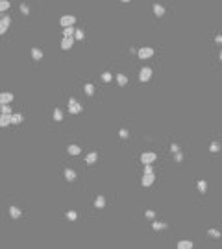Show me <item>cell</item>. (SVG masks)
Instances as JSON below:
<instances>
[{
    "label": "cell",
    "mask_w": 222,
    "mask_h": 249,
    "mask_svg": "<svg viewBox=\"0 0 222 249\" xmlns=\"http://www.w3.org/2000/svg\"><path fill=\"white\" fill-rule=\"evenodd\" d=\"M74 22H76V17L74 15H63L59 19V24L63 26V30L65 28H74Z\"/></svg>",
    "instance_id": "1"
},
{
    "label": "cell",
    "mask_w": 222,
    "mask_h": 249,
    "mask_svg": "<svg viewBox=\"0 0 222 249\" xmlns=\"http://www.w3.org/2000/svg\"><path fill=\"white\" fill-rule=\"evenodd\" d=\"M139 80L143 81V83H148L152 80V68L150 67H143L141 68V72H139Z\"/></svg>",
    "instance_id": "2"
},
{
    "label": "cell",
    "mask_w": 222,
    "mask_h": 249,
    "mask_svg": "<svg viewBox=\"0 0 222 249\" xmlns=\"http://www.w3.org/2000/svg\"><path fill=\"white\" fill-rule=\"evenodd\" d=\"M69 113H72V114H80V113H81V103H80L78 100L70 98V100H69Z\"/></svg>",
    "instance_id": "3"
},
{
    "label": "cell",
    "mask_w": 222,
    "mask_h": 249,
    "mask_svg": "<svg viewBox=\"0 0 222 249\" xmlns=\"http://www.w3.org/2000/svg\"><path fill=\"white\" fill-rule=\"evenodd\" d=\"M137 56H139V59H148V57L154 56V50L150 46H143L139 52H137Z\"/></svg>",
    "instance_id": "4"
},
{
    "label": "cell",
    "mask_w": 222,
    "mask_h": 249,
    "mask_svg": "<svg viewBox=\"0 0 222 249\" xmlns=\"http://www.w3.org/2000/svg\"><path fill=\"white\" fill-rule=\"evenodd\" d=\"M155 159H157V155L154 153V151H144V153L141 155V161L144 162V164H152Z\"/></svg>",
    "instance_id": "5"
},
{
    "label": "cell",
    "mask_w": 222,
    "mask_h": 249,
    "mask_svg": "<svg viewBox=\"0 0 222 249\" xmlns=\"http://www.w3.org/2000/svg\"><path fill=\"white\" fill-rule=\"evenodd\" d=\"M154 181H155V175H154V174H144L143 179H141V185L148 188V187H152V185H154Z\"/></svg>",
    "instance_id": "6"
},
{
    "label": "cell",
    "mask_w": 222,
    "mask_h": 249,
    "mask_svg": "<svg viewBox=\"0 0 222 249\" xmlns=\"http://www.w3.org/2000/svg\"><path fill=\"white\" fill-rule=\"evenodd\" d=\"M9 24H11V19H9V17H2V20H0V33H6Z\"/></svg>",
    "instance_id": "7"
},
{
    "label": "cell",
    "mask_w": 222,
    "mask_h": 249,
    "mask_svg": "<svg viewBox=\"0 0 222 249\" xmlns=\"http://www.w3.org/2000/svg\"><path fill=\"white\" fill-rule=\"evenodd\" d=\"M13 98H15V96H13L11 92H2V94H0V103H2V105H7L9 102H13Z\"/></svg>",
    "instance_id": "8"
},
{
    "label": "cell",
    "mask_w": 222,
    "mask_h": 249,
    "mask_svg": "<svg viewBox=\"0 0 222 249\" xmlns=\"http://www.w3.org/2000/svg\"><path fill=\"white\" fill-rule=\"evenodd\" d=\"M76 172H74L72 168H65V179L67 181H76Z\"/></svg>",
    "instance_id": "9"
},
{
    "label": "cell",
    "mask_w": 222,
    "mask_h": 249,
    "mask_svg": "<svg viewBox=\"0 0 222 249\" xmlns=\"http://www.w3.org/2000/svg\"><path fill=\"white\" fill-rule=\"evenodd\" d=\"M193 242L191 240H179L178 242V249H193Z\"/></svg>",
    "instance_id": "10"
},
{
    "label": "cell",
    "mask_w": 222,
    "mask_h": 249,
    "mask_svg": "<svg viewBox=\"0 0 222 249\" xmlns=\"http://www.w3.org/2000/svg\"><path fill=\"white\" fill-rule=\"evenodd\" d=\"M152 7H154V15H155V17H163V15H165V7H163L161 4H154Z\"/></svg>",
    "instance_id": "11"
},
{
    "label": "cell",
    "mask_w": 222,
    "mask_h": 249,
    "mask_svg": "<svg viewBox=\"0 0 222 249\" xmlns=\"http://www.w3.org/2000/svg\"><path fill=\"white\" fill-rule=\"evenodd\" d=\"M67 151H69V155H80V153H81V148L76 146V144H70V146L67 148Z\"/></svg>",
    "instance_id": "12"
},
{
    "label": "cell",
    "mask_w": 222,
    "mask_h": 249,
    "mask_svg": "<svg viewBox=\"0 0 222 249\" xmlns=\"http://www.w3.org/2000/svg\"><path fill=\"white\" fill-rule=\"evenodd\" d=\"M96 161H98V153H96V151H91V153L85 157V162H87V164H94Z\"/></svg>",
    "instance_id": "13"
},
{
    "label": "cell",
    "mask_w": 222,
    "mask_h": 249,
    "mask_svg": "<svg viewBox=\"0 0 222 249\" xmlns=\"http://www.w3.org/2000/svg\"><path fill=\"white\" fill-rule=\"evenodd\" d=\"M9 216H11L13 220H19L20 216H22V212H20V209H17V207H9Z\"/></svg>",
    "instance_id": "14"
},
{
    "label": "cell",
    "mask_w": 222,
    "mask_h": 249,
    "mask_svg": "<svg viewBox=\"0 0 222 249\" xmlns=\"http://www.w3.org/2000/svg\"><path fill=\"white\" fill-rule=\"evenodd\" d=\"M31 57H34L35 61H41L43 59V50L41 48H31Z\"/></svg>",
    "instance_id": "15"
},
{
    "label": "cell",
    "mask_w": 222,
    "mask_h": 249,
    "mask_svg": "<svg viewBox=\"0 0 222 249\" xmlns=\"http://www.w3.org/2000/svg\"><path fill=\"white\" fill-rule=\"evenodd\" d=\"M9 124H11V114H2L0 116V126L2 127H7Z\"/></svg>",
    "instance_id": "16"
},
{
    "label": "cell",
    "mask_w": 222,
    "mask_h": 249,
    "mask_svg": "<svg viewBox=\"0 0 222 249\" xmlns=\"http://www.w3.org/2000/svg\"><path fill=\"white\" fill-rule=\"evenodd\" d=\"M94 207H96V209H104L105 207V198L104 196H96V199H94Z\"/></svg>",
    "instance_id": "17"
},
{
    "label": "cell",
    "mask_w": 222,
    "mask_h": 249,
    "mask_svg": "<svg viewBox=\"0 0 222 249\" xmlns=\"http://www.w3.org/2000/svg\"><path fill=\"white\" fill-rule=\"evenodd\" d=\"M72 42H74V39H69V37H63V41H61V48H63V50H69V48L72 46Z\"/></svg>",
    "instance_id": "18"
},
{
    "label": "cell",
    "mask_w": 222,
    "mask_h": 249,
    "mask_svg": "<svg viewBox=\"0 0 222 249\" xmlns=\"http://www.w3.org/2000/svg\"><path fill=\"white\" fill-rule=\"evenodd\" d=\"M83 92H85L87 96H93L94 94V85L93 83H85L83 85Z\"/></svg>",
    "instance_id": "19"
},
{
    "label": "cell",
    "mask_w": 222,
    "mask_h": 249,
    "mask_svg": "<svg viewBox=\"0 0 222 249\" xmlns=\"http://www.w3.org/2000/svg\"><path fill=\"white\" fill-rule=\"evenodd\" d=\"M74 35H76V30H74V28H65V30H63V37L74 39Z\"/></svg>",
    "instance_id": "20"
},
{
    "label": "cell",
    "mask_w": 222,
    "mask_h": 249,
    "mask_svg": "<svg viewBox=\"0 0 222 249\" xmlns=\"http://www.w3.org/2000/svg\"><path fill=\"white\" fill-rule=\"evenodd\" d=\"M22 120H24V116L20 114V113H13L11 114V124H20Z\"/></svg>",
    "instance_id": "21"
},
{
    "label": "cell",
    "mask_w": 222,
    "mask_h": 249,
    "mask_svg": "<svg viewBox=\"0 0 222 249\" xmlns=\"http://www.w3.org/2000/svg\"><path fill=\"white\" fill-rule=\"evenodd\" d=\"M115 80H117V83L120 85V87H124V85L128 83V78H126L124 74H117V78H115Z\"/></svg>",
    "instance_id": "22"
},
{
    "label": "cell",
    "mask_w": 222,
    "mask_h": 249,
    "mask_svg": "<svg viewBox=\"0 0 222 249\" xmlns=\"http://www.w3.org/2000/svg\"><path fill=\"white\" fill-rule=\"evenodd\" d=\"M152 227H154V231H163V229H167V223H161V221H155L154 220Z\"/></svg>",
    "instance_id": "23"
},
{
    "label": "cell",
    "mask_w": 222,
    "mask_h": 249,
    "mask_svg": "<svg viewBox=\"0 0 222 249\" xmlns=\"http://www.w3.org/2000/svg\"><path fill=\"white\" fill-rule=\"evenodd\" d=\"M196 187H198V190H200V192H202V194H204V192L207 190V183H206L204 179H200V181L196 183Z\"/></svg>",
    "instance_id": "24"
},
{
    "label": "cell",
    "mask_w": 222,
    "mask_h": 249,
    "mask_svg": "<svg viewBox=\"0 0 222 249\" xmlns=\"http://www.w3.org/2000/svg\"><path fill=\"white\" fill-rule=\"evenodd\" d=\"M65 216H67V220H70V221H76L78 220V212L76 210H69Z\"/></svg>",
    "instance_id": "25"
},
{
    "label": "cell",
    "mask_w": 222,
    "mask_h": 249,
    "mask_svg": "<svg viewBox=\"0 0 222 249\" xmlns=\"http://www.w3.org/2000/svg\"><path fill=\"white\" fill-rule=\"evenodd\" d=\"M54 120L56 122H61L63 120V111L61 109H54Z\"/></svg>",
    "instance_id": "26"
},
{
    "label": "cell",
    "mask_w": 222,
    "mask_h": 249,
    "mask_svg": "<svg viewBox=\"0 0 222 249\" xmlns=\"http://www.w3.org/2000/svg\"><path fill=\"white\" fill-rule=\"evenodd\" d=\"M74 39H76V41H83V39H85V33H83V30H81V28L76 30V35H74Z\"/></svg>",
    "instance_id": "27"
},
{
    "label": "cell",
    "mask_w": 222,
    "mask_h": 249,
    "mask_svg": "<svg viewBox=\"0 0 222 249\" xmlns=\"http://www.w3.org/2000/svg\"><path fill=\"white\" fill-rule=\"evenodd\" d=\"M207 234L213 238H220V231H217V229H207Z\"/></svg>",
    "instance_id": "28"
},
{
    "label": "cell",
    "mask_w": 222,
    "mask_h": 249,
    "mask_svg": "<svg viewBox=\"0 0 222 249\" xmlns=\"http://www.w3.org/2000/svg\"><path fill=\"white\" fill-rule=\"evenodd\" d=\"M9 9V2L7 0H2V2H0V11H7Z\"/></svg>",
    "instance_id": "29"
},
{
    "label": "cell",
    "mask_w": 222,
    "mask_h": 249,
    "mask_svg": "<svg viewBox=\"0 0 222 249\" xmlns=\"http://www.w3.org/2000/svg\"><path fill=\"white\" fill-rule=\"evenodd\" d=\"M209 149H211V151H213V153H217V151L220 149V144H218V142H211V146H209Z\"/></svg>",
    "instance_id": "30"
},
{
    "label": "cell",
    "mask_w": 222,
    "mask_h": 249,
    "mask_svg": "<svg viewBox=\"0 0 222 249\" xmlns=\"http://www.w3.org/2000/svg\"><path fill=\"white\" fill-rule=\"evenodd\" d=\"M111 78H113L111 72H104L102 74V81H111Z\"/></svg>",
    "instance_id": "31"
},
{
    "label": "cell",
    "mask_w": 222,
    "mask_h": 249,
    "mask_svg": "<svg viewBox=\"0 0 222 249\" xmlns=\"http://www.w3.org/2000/svg\"><path fill=\"white\" fill-rule=\"evenodd\" d=\"M144 216H146L148 220H155V212H154V210H146V212H144Z\"/></svg>",
    "instance_id": "32"
},
{
    "label": "cell",
    "mask_w": 222,
    "mask_h": 249,
    "mask_svg": "<svg viewBox=\"0 0 222 249\" xmlns=\"http://www.w3.org/2000/svg\"><path fill=\"white\" fill-rule=\"evenodd\" d=\"M119 135H120V138H128L130 137V131H128V129H120Z\"/></svg>",
    "instance_id": "33"
},
{
    "label": "cell",
    "mask_w": 222,
    "mask_h": 249,
    "mask_svg": "<svg viewBox=\"0 0 222 249\" xmlns=\"http://www.w3.org/2000/svg\"><path fill=\"white\" fill-rule=\"evenodd\" d=\"M2 114H11V107H9V105H2Z\"/></svg>",
    "instance_id": "34"
},
{
    "label": "cell",
    "mask_w": 222,
    "mask_h": 249,
    "mask_svg": "<svg viewBox=\"0 0 222 249\" xmlns=\"http://www.w3.org/2000/svg\"><path fill=\"white\" fill-rule=\"evenodd\" d=\"M144 174H154V168H152V164H144Z\"/></svg>",
    "instance_id": "35"
},
{
    "label": "cell",
    "mask_w": 222,
    "mask_h": 249,
    "mask_svg": "<svg viewBox=\"0 0 222 249\" xmlns=\"http://www.w3.org/2000/svg\"><path fill=\"white\" fill-rule=\"evenodd\" d=\"M20 11H22L24 15H28V13H30V9H28V6H26V4H20Z\"/></svg>",
    "instance_id": "36"
},
{
    "label": "cell",
    "mask_w": 222,
    "mask_h": 249,
    "mask_svg": "<svg viewBox=\"0 0 222 249\" xmlns=\"http://www.w3.org/2000/svg\"><path fill=\"white\" fill-rule=\"evenodd\" d=\"M174 161H176V162H182V161H183V155H182V153H179V151H178V153L174 155Z\"/></svg>",
    "instance_id": "37"
},
{
    "label": "cell",
    "mask_w": 222,
    "mask_h": 249,
    "mask_svg": "<svg viewBox=\"0 0 222 249\" xmlns=\"http://www.w3.org/2000/svg\"><path fill=\"white\" fill-rule=\"evenodd\" d=\"M170 149H172V153H178V151H179L178 144H172V146H170Z\"/></svg>",
    "instance_id": "38"
},
{
    "label": "cell",
    "mask_w": 222,
    "mask_h": 249,
    "mask_svg": "<svg viewBox=\"0 0 222 249\" xmlns=\"http://www.w3.org/2000/svg\"><path fill=\"white\" fill-rule=\"evenodd\" d=\"M215 41L218 42V45H222V35H217V37H215Z\"/></svg>",
    "instance_id": "39"
},
{
    "label": "cell",
    "mask_w": 222,
    "mask_h": 249,
    "mask_svg": "<svg viewBox=\"0 0 222 249\" xmlns=\"http://www.w3.org/2000/svg\"><path fill=\"white\" fill-rule=\"evenodd\" d=\"M218 57H220V61H222V50H220V54H218Z\"/></svg>",
    "instance_id": "40"
}]
</instances>
